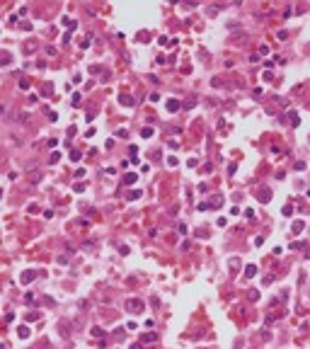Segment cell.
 <instances>
[{
    "mask_svg": "<svg viewBox=\"0 0 310 349\" xmlns=\"http://www.w3.org/2000/svg\"><path fill=\"white\" fill-rule=\"evenodd\" d=\"M126 308H129V310H133V313H140V310H143V301L131 298V301H126Z\"/></svg>",
    "mask_w": 310,
    "mask_h": 349,
    "instance_id": "1",
    "label": "cell"
},
{
    "mask_svg": "<svg viewBox=\"0 0 310 349\" xmlns=\"http://www.w3.org/2000/svg\"><path fill=\"white\" fill-rule=\"evenodd\" d=\"M167 109H170V112H174V109H179V102H174V99H170V102H167Z\"/></svg>",
    "mask_w": 310,
    "mask_h": 349,
    "instance_id": "2",
    "label": "cell"
},
{
    "mask_svg": "<svg viewBox=\"0 0 310 349\" xmlns=\"http://www.w3.org/2000/svg\"><path fill=\"white\" fill-rule=\"evenodd\" d=\"M288 117H291V124H293V126H296V124H298V114H296V112H291V114H288Z\"/></svg>",
    "mask_w": 310,
    "mask_h": 349,
    "instance_id": "3",
    "label": "cell"
}]
</instances>
